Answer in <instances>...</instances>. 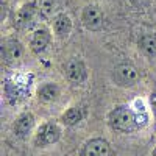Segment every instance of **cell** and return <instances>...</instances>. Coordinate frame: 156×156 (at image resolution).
I'll use <instances>...</instances> for the list:
<instances>
[{
    "instance_id": "cell-16",
    "label": "cell",
    "mask_w": 156,
    "mask_h": 156,
    "mask_svg": "<svg viewBox=\"0 0 156 156\" xmlns=\"http://www.w3.org/2000/svg\"><path fill=\"white\" fill-rule=\"evenodd\" d=\"M150 108H151V111H153V114L156 117V92H153L150 95Z\"/></svg>"
},
{
    "instance_id": "cell-10",
    "label": "cell",
    "mask_w": 156,
    "mask_h": 156,
    "mask_svg": "<svg viewBox=\"0 0 156 156\" xmlns=\"http://www.w3.org/2000/svg\"><path fill=\"white\" fill-rule=\"evenodd\" d=\"M59 97V87L55 83H45L37 89V98L44 103H51Z\"/></svg>"
},
{
    "instance_id": "cell-5",
    "label": "cell",
    "mask_w": 156,
    "mask_h": 156,
    "mask_svg": "<svg viewBox=\"0 0 156 156\" xmlns=\"http://www.w3.org/2000/svg\"><path fill=\"white\" fill-rule=\"evenodd\" d=\"M83 156H112V148L108 140L101 137H95L84 144Z\"/></svg>"
},
{
    "instance_id": "cell-12",
    "label": "cell",
    "mask_w": 156,
    "mask_h": 156,
    "mask_svg": "<svg viewBox=\"0 0 156 156\" xmlns=\"http://www.w3.org/2000/svg\"><path fill=\"white\" fill-rule=\"evenodd\" d=\"M81 119H83V114H81V109L78 108H67L61 115V122L67 126L78 125L81 122Z\"/></svg>"
},
{
    "instance_id": "cell-2",
    "label": "cell",
    "mask_w": 156,
    "mask_h": 156,
    "mask_svg": "<svg viewBox=\"0 0 156 156\" xmlns=\"http://www.w3.org/2000/svg\"><path fill=\"white\" fill-rule=\"evenodd\" d=\"M61 137V128L55 122H45L36 129L34 134V145L36 147H47L56 144Z\"/></svg>"
},
{
    "instance_id": "cell-1",
    "label": "cell",
    "mask_w": 156,
    "mask_h": 156,
    "mask_svg": "<svg viewBox=\"0 0 156 156\" xmlns=\"http://www.w3.org/2000/svg\"><path fill=\"white\" fill-rule=\"evenodd\" d=\"M108 122L112 129L120 131V133H131L137 126L136 114L128 105L115 106L108 115Z\"/></svg>"
},
{
    "instance_id": "cell-11",
    "label": "cell",
    "mask_w": 156,
    "mask_h": 156,
    "mask_svg": "<svg viewBox=\"0 0 156 156\" xmlns=\"http://www.w3.org/2000/svg\"><path fill=\"white\" fill-rule=\"evenodd\" d=\"M139 47L148 58H156V37L153 34H144L139 39Z\"/></svg>"
},
{
    "instance_id": "cell-15",
    "label": "cell",
    "mask_w": 156,
    "mask_h": 156,
    "mask_svg": "<svg viewBox=\"0 0 156 156\" xmlns=\"http://www.w3.org/2000/svg\"><path fill=\"white\" fill-rule=\"evenodd\" d=\"M55 6H56V0H41V3H39V11H41L45 17H48V16L53 14Z\"/></svg>"
},
{
    "instance_id": "cell-6",
    "label": "cell",
    "mask_w": 156,
    "mask_h": 156,
    "mask_svg": "<svg viewBox=\"0 0 156 156\" xmlns=\"http://www.w3.org/2000/svg\"><path fill=\"white\" fill-rule=\"evenodd\" d=\"M66 76H67V80L72 81V83H76V84H80L86 80V66H84V62L81 59H78V58H72L66 62Z\"/></svg>"
},
{
    "instance_id": "cell-4",
    "label": "cell",
    "mask_w": 156,
    "mask_h": 156,
    "mask_svg": "<svg viewBox=\"0 0 156 156\" xmlns=\"http://www.w3.org/2000/svg\"><path fill=\"white\" fill-rule=\"evenodd\" d=\"M81 22L87 30H92L97 31L101 28L103 25V14H101V9L95 5H87L83 9V14H81Z\"/></svg>"
},
{
    "instance_id": "cell-8",
    "label": "cell",
    "mask_w": 156,
    "mask_h": 156,
    "mask_svg": "<svg viewBox=\"0 0 156 156\" xmlns=\"http://www.w3.org/2000/svg\"><path fill=\"white\" fill-rule=\"evenodd\" d=\"M51 27H53V33L59 39H64V37H67L72 31V19L67 14H64V12H59V14H56L53 17Z\"/></svg>"
},
{
    "instance_id": "cell-7",
    "label": "cell",
    "mask_w": 156,
    "mask_h": 156,
    "mask_svg": "<svg viewBox=\"0 0 156 156\" xmlns=\"http://www.w3.org/2000/svg\"><path fill=\"white\" fill-rule=\"evenodd\" d=\"M33 126H34V115L31 112H23L14 122V133L17 137L23 139L31 133Z\"/></svg>"
},
{
    "instance_id": "cell-9",
    "label": "cell",
    "mask_w": 156,
    "mask_h": 156,
    "mask_svg": "<svg viewBox=\"0 0 156 156\" xmlns=\"http://www.w3.org/2000/svg\"><path fill=\"white\" fill-rule=\"evenodd\" d=\"M50 39H51V34H50V31L47 28H44V27L37 28L33 33L31 42H30L31 51H34V53H42V51H45V48L50 44Z\"/></svg>"
},
{
    "instance_id": "cell-13",
    "label": "cell",
    "mask_w": 156,
    "mask_h": 156,
    "mask_svg": "<svg viewBox=\"0 0 156 156\" xmlns=\"http://www.w3.org/2000/svg\"><path fill=\"white\" fill-rule=\"evenodd\" d=\"M34 19V6L31 3L23 5L17 12V23L20 27H28Z\"/></svg>"
},
{
    "instance_id": "cell-14",
    "label": "cell",
    "mask_w": 156,
    "mask_h": 156,
    "mask_svg": "<svg viewBox=\"0 0 156 156\" xmlns=\"http://www.w3.org/2000/svg\"><path fill=\"white\" fill-rule=\"evenodd\" d=\"M5 56L8 59H17L22 56V45L19 41H16V39H11V41H6L5 42Z\"/></svg>"
},
{
    "instance_id": "cell-3",
    "label": "cell",
    "mask_w": 156,
    "mask_h": 156,
    "mask_svg": "<svg viewBox=\"0 0 156 156\" xmlns=\"http://www.w3.org/2000/svg\"><path fill=\"white\" fill-rule=\"evenodd\" d=\"M137 80H139V72L133 64L122 62L114 69V81L119 86L131 87L137 83Z\"/></svg>"
},
{
    "instance_id": "cell-17",
    "label": "cell",
    "mask_w": 156,
    "mask_h": 156,
    "mask_svg": "<svg viewBox=\"0 0 156 156\" xmlns=\"http://www.w3.org/2000/svg\"><path fill=\"white\" fill-rule=\"evenodd\" d=\"M151 156H156V148H154V150L151 151Z\"/></svg>"
}]
</instances>
